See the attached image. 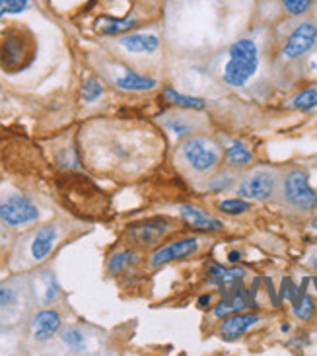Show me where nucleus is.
<instances>
[{"instance_id": "f257e3e1", "label": "nucleus", "mask_w": 317, "mask_h": 356, "mask_svg": "<svg viewBox=\"0 0 317 356\" xmlns=\"http://www.w3.org/2000/svg\"><path fill=\"white\" fill-rule=\"evenodd\" d=\"M65 236V226L60 222H47L33 230L26 232L14 245L10 269L28 270L41 265L51 257Z\"/></svg>"}, {"instance_id": "f03ea898", "label": "nucleus", "mask_w": 317, "mask_h": 356, "mask_svg": "<svg viewBox=\"0 0 317 356\" xmlns=\"http://www.w3.org/2000/svg\"><path fill=\"white\" fill-rule=\"evenodd\" d=\"M35 304L31 277L16 275L0 280V331L14 329L29 319L31 306Z\"/></svg>"}, {"instance_id": "7ed1b4c3", "label": "nucleus", "mask_w": 317, "mask_h": 356, "mask_svg": "<svg viewBox=\"0 0 317 356\" xmlns=\"http://www.w3.org/2000/svg\"><path fill=\"white\" fill-rule=\"evenodd\" d=\"M261 65V53L257 43L250 38L238 39L228 49V60L222 68L224 84L231 88H243L257 74Z\"/></svg>"}, {"instance_id": "20e7f679", "label": "nucleus", "mask_w": 317, "mask_h": 356, "mask_svg": "<svg viewBox=\"0 0 317 356\" xmlns=\"http://www.w3.org/2000/svg\"><path fill=\"white\" fill-rule=\"evenodd\" d=\"M177 156L185 170L191 174L206 175L214 172L222 162V150L212 138L202 135L187 136L179 145Z\"/></svg>"}, {"instance_id": "39448f33", "label": "nucleus", "mask_w": 317, "mask_h": 356, "mask_svg": "<svg viewBox=\"0 0 317 356\" xmlns=\"http://www.w3.org/2000/svg\"><path fill=\"white\" fill-rule=\"evenodd\" d=\"M284 204L298 212H309L317 207V193L309 185V175L304 170H290L279 183Z\"/></svg>"}, {"instance_id": "423d86ee", "label": "nucleus", "mask_w": 317, "mask_h": 356, "mask_svg": "<svg viewBox=\"0 0 317 356\" xmlns=\"http://www.w3.org/2000/svg\"><path fill=\"white\" fill-rule=\"evenodd\" d=\"M41 218L35 202L22 193H6L0 197V224L8 230L28 228Z\"/></svg>"}, {"instance_id": "0eeeda50", "label": "nucleus", "mask_w": 317, "mask_h": 356, "mask_svg": "<svg viewBox=\"0 0 317 356\" xmlns=\"http://www.w3.org/2000/svg\"><path fill=\"white\" fill-rule=\"evenodd\" d=\"M279 172L270 165H255L243 175L238 185V195L247 201H267L279 189Z\"/></svg>"}, {"instance_id": "6e6552de", "label": "nucleus", "mask_w": 317, "mask_h": 356, "mask_svg": "<svg viewBox=\"0 0 317 356\" xmlns=\"http://www.w3.org/2000/svg\"><path fill=\"white\" fill-rule=\"evenodd\" d=\"M101 74L107 82L121 92H150L158 86L154 78L138 74L133 68L125 67L117 60H104L101 63Z\"/></svg>"}, {"instance_id": "1a4fd4ad", "label": "nucleus", "mask_w": 317, "mask_h": 356, "mask_svg": "<svg viewBox=\"0 0 317 356\" xmlns=\"http://www.w3.org/2000/svg\"><path fill=\"white\" fill-rule=\"evenodd\" d=\"M63 329V314L55 308H39L29 316L28 333L29 341L35 345H47L53 339L58 337Z\"/></svg>"}, {"instance_id": "9d476101", "label": "nucleus", "mask_w": 317, "mask_h": 356, "mask_svg": "<svg viewBox=\"0 0 317 356\" xmlns=\"http://www.w3.org/2000/svg\"><path fill=\"white\" fill-rule=\"evenodd\" d=\"M317 45V24L311 19L300 22L296 28L290 31V35L284 41L282 47V58L284 60H298L306 57L311 49Z\"/></svg>"}, {"instance_id": "9b49d317", "label": "nucleus", "mask_w": 317, "mask_h": 356, "mask_svg": "<svg viewBox=\"0 0 317 356\" xmlns=\"http://www.w3.org/2000/svg\"><path fill=\"white\" fill-rule=\"evenodd\" d=\"M113 47L133 57H150L160 49V35L156 31H135L115 39Z\"/></svg>"}, {"instance_id": "f8f14e48", "label": "nucleus", "mask_w": 317, "mask_h": 356, "mask_svg": "<svg viewBox=\"0 0 317 356\" xmlns=\"http://www.w3.org/2000/svg\"><path fill=\"white\" fill-rule=\"evenodd\" d=\"M199 250H201V240L199 238H185V240L172 241L168 245H162L160 250H156L150 255V267L158 269V267H162L165 263L187 259V257H191L193 253H197Z\"/></svg>"}, {"instance_id": "ddd939ff", "label": "nucleus", "mask_w": 317, "mask_h": 356, "mask_svg": "<svg viewBox=\"0 0 317 356\" xmlns=\"http://www.w3.org/2000/svg\"><path fill=\"white\" fill-rule=\"evenodd\" d=\"M168 230H170V222L163 220V218H152V220L131 226L129 232H127V238L135 245L150 248V245H154V243L162 240V236Z\"/></svg>"}, {"instance_id": "4468645a", "label": "nucleus", "mask_w": 317, "mask_h": 356, "mask_svg": "<svg viewBox=\"0 0 317 356\" xmlns=\"http://www.w3.org/2000/svg\"><path fill=\"white\" fill-rule=\"evenodd\" d=\"M31 290H33V298L39 306H51L60 298V286H58L57 277L53 275V270H39L38 275L31 277Z\"/></svg>"}, {"instance_id": "2eb2a0df", "label": "nucleus", "mask_w": 317, "mask_h": 356, "mask_svg": "<svg viewBox=\"0 0 317 356\" xmlns=\"http://www.w3.org/2000/svg\"><path fill=\"white\" fill-rule=\"evenodd\" d=\"M28 49H26V41L19 35L10 33L2 39L0 43V65L4 68H18L24 63Z\"/></svg>"}, {"instance_id": "dca6fc26", "label": "nucleus", "mask_w": 317, "mask_h": 356, "mask_svg": "<svg viewBox=\"0 0 317 356\" xmlns=\"http://www.w3.org/2000/svg\"><path fill=\"white\" fill-rule=\"evenodd\" d=\"M92 337L94 335H90L88 329L80 327V325H68V327L60 329V333H58L60 345L67 348L68 353H74V355L88 353L92 348Z\"/></svg>"}, {"instance_id": "f3484780", "label": "nucleus", "mask_w": 317, "mask_h": 356, "mask_svg": "<svg viewBox=\"0 0 317 356\" xmlns=\"http://www.w3.org/2000/svg\"><path fill=\"white\" fill-rule=\"evenodd\" d=\"M179 214L181 218L185 220L187 226H191L193 230L199 232H218L222 230V222L216 220L209 216L206 212L201 211L199 207H193V204H183L179 209Z\"/></svg>"}, {"instance_id": "a211bd4d", "label": "nucleus", "mask_w": 317, "mask_h": 356, "mask_svg": "<svg viewBox=\"0 0 317 356\" xmlns=\"http://www.w3.org/2000/svg\"><path fill=\"white\" fill-rule=\"evenodd\" d=\"M257 323H259V316H255V314H231L222 323V335L224 339L231 341V339H238L243 333H247Z\"/></svg>"}, {"instance_id": "6ab92c4d", "label": "nucleus", "mask_w": 317, "mask_h": 356, "mask_svg": "<svg viewBox=\"0 0 317 356\" xmlns=\"http://www.w3.org/2000/svg\"><path fill=\"white\" fill-rule=\"evenodd\" d=\"M163 99H165L168 104H172V106L181 107V109H195V111L204 109V106H206L202 97L185 96V94H179V92L173 90V88H165V90H163Z\"/></svg>"}, {"instance_id": "aec40b11", "label": "nucleus", "mask_w": 317, "mask_h": 356, "mask_svg": "<svg viewBox=\"0 0 317 356\" xmlns=\"http://www.w3.org/2000/svg\"><path fill=\"white\" fill-rule=\"evenodd\" d=\"M135 263H138V255H136L135 251H117L115 255H111V259L107 263V273H109V275H121V273H125L127 269H131Z\"/></svg>"}, {"instance_id": "412c9836", "label": "nucleus", "mask_w": 317, "mask_h": 356, "mask_svg": "<svg viewBox=\"0 0 317 356\" xmlns=\"http://www.w3.org/2000/svg\"><path fill=\"white\" fill-rule=\"evenodd\" d=\"M226 160H228V164H230L231 168H243V165L251 164L253 154H251L250 148L243 145L241 140H236V143H231V145L226 148Z\"/></svg>"}, {"instance_id": "4be33fe9", "label": "nucleus", "mask_w": 317, "mask_h": 356, "mask_svg": "<svg viewBox=\"0 0 317 356\" xmlns=\"http://www.w3.org/2000/svg\"><path fill=\"white\" fill-rule=\"evenodd\" d=\"M138 24H140V19L133 18V16L125 19L109 18L101 22L99 31H101V33H106V35H123V33H127V31L135 29Z\"/></svg>"}, {"instance_id": "5701e85b", "label": "nucleus", "mask_w": 317, "mask_h": 356, "mask_svg": "<svg viewBox=\"0 0 317 356\" xmlns=\"http://www.w3.org/2000/svg\"><path fill=\"white\" fill-rule=\"evenodd\" d=\"M165 127L172 131L175 136H191L195 131V121L189 115L183 113H172L165 117Z\"/></svg>"}, {"instance_id": "b1692460", "label": "nucleus", "mask_w": 317, "mask_h": 356, "mask_svg": "<svg viewBox=\"0 0 317 356\" xmlns=\"http://www.w3.org/2000/svg\"><path fill=\"white\" fill-rule=\"evenodd\" d=\"M290 106L294 107V109H302V111H309V109L317 107V88L311 86L302 90L298 96L292 97Z\"/></svg>"}, {"instance_id": "393cba45", "label": "nucleus", "mask_w": 317, "mask_h": 356, "mask_svg": "<svg viewBox=\"0 0 317 356\" xmlns=\"http://www.w3.org/2000/svg\"><path fill=\"white\" fill-rule=\"evenodd\" d=\"M245 306H247V300L243 298V296H234V298L220 302V304L214 308V316H216V318H228L231 314L241 312Z\"/></svg>"}, {"instance_id": "a878e982", "label": "nucleus", "mask_w": 317, "mask_h": 356, "mask_svg": "<svg viewBox=\"0 0 317 356\" xmlns=\"http://www.w3.org/2000/svg\"><path fill=\"white\" fill-rule=\"evenodd\" d=\"M104 94H106V86H104V82L97 76H90L84 82V86H82V97H84L86 104H94Z\"/></svg>"}, {"instance_id": "bb28decb", "label": "nucleus", "mask_w": 317, "mask_h": 356, "mask_svg": "<svg viewBox=\"0 0 317 356\" xmlns=\"http://www.w3.org/2000/svg\"><path fill=\"white\" fill-rule=\"evenodd\" d=\"M280 6L284 8L288 16L302 18L314 8V0H280Z\"/></svg>"}, {"instance_id": "cd10ccee", "label": "nucleus", "mask_w": 317, "mask_h": 356, "mask_svg": "<svg viewBox=\"0 0 317 356\" xmlns=\"http://www.w3.org/2000/svg\"><path fill=\"white\" fill-rule=\"evenodd\" d=\"M211 273L216 282H234V280L241 279V277L245 275V270L243 269H222L218 265H214L211 269Z\"/></svg>"}, {"instance_id": "c85d7f7f", "label": "nucleus", "mask_w": 317, "mask_h": 356, "mask_svg": "<svg viewBox=\"0 0 317 356\" xmlns=\"http://www.w3.org/2000/svg\"><path fill=\"white\" fill-rule=\"evenodd\" d=\"M251 209V202L247 199H226L220 202V211L226 214H241Z\"/></svg>"}, {"instance_id": "c756f323", "label": "nucleus", "mask_w": 317, "mask_h": 356, "mask_svg": "<svg viewBox=\"0 0 317 356\" xmlns=\"http://www.w3.org/2000/svg\"><path fill=\"white\" fill-rule=\"evenodd\" d=\"M31 6L29 0H0V18L6 14H19Z\"/></svg>"}, {"instance_id": "7c9ffc66", "label": "nucleus", "mask_w": 317, "mask_h": 356, "mask_svg": "<svg viewBox=\"0 0 317 356\" xmlns=\"http://www.w3.org/2000/svg\"><path fill=\"white\" fill-rule=\"evenodd\" d=\"M314 312H316V304H314V298H311L309 294H306V296L294 306V314H296L300 319H304V321L311 319Z\"/></svg>"}, {"instance_id": "2f4dec72", "label": "nucleus", "mask_w": 317, "mask_h": 356, "mask_svg": "<svg viewBox=\"0 0 317 356\" xmlns=\"http://www.w3.org/2000/svg\"><path fill=\"white\" fill-rule=\"evenodd\" d=\"M231 185V174H220L218 177H214L211 181L212 191H224V189H228Z\"/></svg>"}, {"instance_id": "473e14b6", "label": "nucleus", "mask_w": 317, "mask_h": 356, "mask_svg": "<svg viewBox=\"0 0 317 356\" xmlns=\"http://www.w3.org/2000/svg\"><path fill=\"white\" fill-rule=\"evenodd\" d=\"M241 257V253L240 251H230V255H228V259L231 261V263H238Z\"/></svg>"}, {"instance_id": "72a5a7b5", "label": "nucleus", "mask_w": 317, "mask_h": 356, "mask_svg": "<svg viewBox=\"0 0 317 356\" xmlns=\"http://www.w3.org/2000/svg\"><path fill=\"white\" fill-rule=\"evenodd\" d=\"M212 300V296H202L201 300H199V304H201V306H209V302H211Z\"/></svg>"}, {"instance_id": "f704fd0d", "label": "nucleus", "mask_w": 317, "mask_h": 356, "mask_svg": "<svg viewBox=\"0 0 317 356\" xmlns=\"http://www.w3.org/2000/svg\"><path fill=\"white\" fill-rule=\"evenodd\" d=\"M309 265H311V267H314V269L317 270V255H314V257L309 259Z\"/></svg>"}, {"instance_id": "c9c22d12", "label": "nucleus", "mask_w": 317, "mask_h": 356, "mask_svg": "<svg viewBox=\"0 0 317 356\" xmlns=\"http://www.w3.org/2000/svg\"><path fill=\"white\" fill-rule=\"evenodd\" d=\"M311 226H314V230H317V216L314 218V222H311Z\"/></svg>"}]
</instances>
